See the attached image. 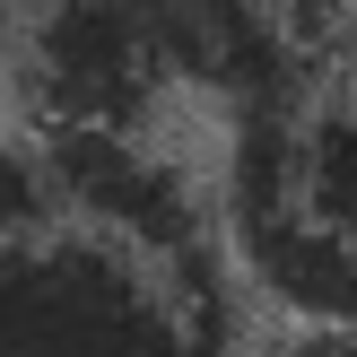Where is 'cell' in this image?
Returning a JSON list of instances; mask_svg holds the SVG:
<instances>
[{
	"label": "cell",
	"instance_id": "cell-1",
	"mask_svg": "<svg viewBox=\"0 0 357 357\" xmlns=\"http://www.w3.org/2000/svg\"><path fill=\"white\" fill-rule=\"evenodd\" d=\"M0 357H218V288L105 227L52 218L0 244Z\"/></svg>",
	"mask_w": 357,
	"mask_h": 357
},
{
	"label": "cell",
	"instance_id": "cell-2",
	"mask_svg": "<svg viewBox=\"0 0 357 357\" xmlns=\"http://www.w3.org/2000/svg\"><path fill=\"white\" fill-rule=\"evenodd\" d=\"M35 131H149L174 96L166 0H52L9 35Z\"/></svg>",
	"mask_w": 357,
	"mask_h": 357
},
{
	"label": "cell",
	"instance_id": "cell-3",
	"mask_svg": "<svg viewBox=\"0 0 357 357\" xmlns=\"http://www.w3.org/2000/svg\"><path fill=\"white\" fill-rule=\"evenodd\" d=\"M61 183V218L105 227V236L139 244L166 261L209 253V201L183 174V157H166L149 131H35Z\"/></svg>",
	"mask_w": 357,
	"mask_h": 357
},
{
	"label": "cell",
	"instance_id": "cell-4",
	"mask_svg": "<svg viewBox=\"0 0 357 357\" xmlns=\"http://www.w3.org/2000/svg\"><path fill=\"white\" fill-rule=\"evenodd\" d=\"M288 192L357 261V70L349 79H323L288 114Z\"/></svg>",
	"mask_w": 357,
	"mask_h": 357
},
{
	"label": "cell",
	"instance_id": "cell-5",
	"mask_svg": "<svg viewBox=\"0 0 357 357\" xmlns=\"http://www.w3.org/2000/svg\"><path fill=\"white\" fill-rule=\"evenodd\" d=\"M61 218V183H52L44 139H0V244L44 236Z\"/></svg>",
	"mask_w": 357,
	"mask_h": 357
},
{
	"label": "cell",
	"instance_id": "cell-6",
	"mask_svg": "<svg viewBox=\"0 0 357 357\" xmlns=\"http://www.w3.org/2000/svg\"><path fill=\"white\" fill-rule=\"evenodd\" d=\"M44 9H52V0H0V35H17L26 17H44Z\"/></svg>",
	"mask_w": 357,
	"mask_h": 357
}]
</instances>
